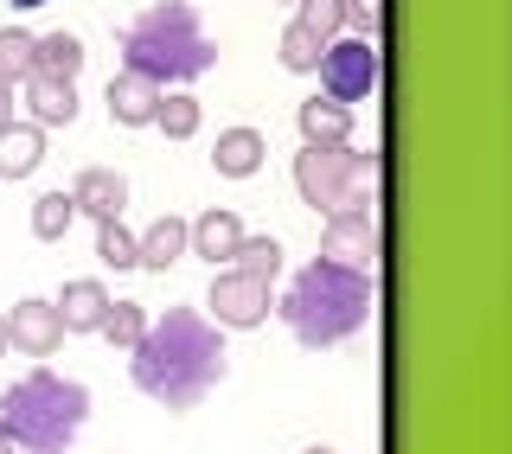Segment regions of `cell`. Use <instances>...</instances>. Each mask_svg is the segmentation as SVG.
<instances>
[{
	"label": "cell",
	"mask_w": 512,
	"mask_h": 454,
	"mask_svg": "<svg viewBox=\"0 0 512 454\" xmlns=\"http://www.w3.org/2000/svg\"><path fill=\"white\" fill-rule=\"evenodd\" d=\"M224 333L199 307H167L148 320V333L128 346V378L141 397H154L160 410H192L224 384Z\"/></svg>",
	"instance_id": "obj_1"
},
{
	"label": "cell",
	"mask_w": 512,
	"mask_h": 454,
	"mask_svg": "<svg viewBox=\"0 0 512 454\" xmlns=\"http://www.w3.org/2000/svg\"><path fill=\"white\" fill-rule=\"evenodd\" d=\"M282 320H288V333H295L308 352L346 346V339L372 320V275L314 256V263L295 275V288L282 295Z\"/></svg>",
	"instance_id": "obj_2"
},
{
	"label": "cell",
	"mask_w": 512,
	"mask_h": 454,
	"mask_svg": "<svg viewBox=\"0 0 512 454\" xmlns=\"http://www.w3.org/2000/svg\"><path fill=\"white\" fill-rule=\"evenodd\" d=\"M84 416H90V391L45 365L26 371L20 384H7V397H0V429H7L13 454H71Z\"/></svg>",
	"instance_id": "obj_3"
},
{
	"label": "cell",
	"mask_w": 512,
	"mask_h": 454,
	"mask_svg": "<svg viewBox=\"0 0 512 454\" xmlns=\"http://www.w3.org/2000/svg\"><path fill=\"white\" fill-rule=\"evenodd\" d=\"M212 64L218 45L205 39L199 13L186 0H160L122 32V71H141L154 84H192V77H212Z\"/></svg>",
	"instance_id": "obj_4"
},
{
	"label": "cell",
	"mask_w": 512,
	"mask_h": 454,
	"mask_svg": "<svg viewBox=\"0 0 512 454\" xmlns=\"http://www.w3.org/2000/svg\"><path fill=\"white\" fill-rule=\"evenodd\" d=\"M372 154L352 148H301L295 154V192L314 205V212H372Z\"/></svg>",
	"instance_id": "obj_5"
},
{
	"label": "cell",
	"mask_w": 512,
	"mask_h": 454,
	"mask_svg": "<svg viewBox=\"0 0 512 454\" xmlns=\"http://www.w3.org/2000/svg\"><path fill=\"white\" fill-rule=\"evenodd\" d=\"M314 71H320V96L327 103H365V96L378 90V52H372V39H333L327 52L314 58Z\"/></svg>",
	"instance_id": "obj_6"
},
{
	"label": "cell",
	"mask_w": 512,
	"mask_h": 454,
	"mask_svg": "<svg viewBox=\"0 0 512 454\" xmlns=\"http://www.w3.org/2000/svg\"><path fill=\"white\" fill-rule=\"evenodd\" d=\"M276 314V295H269V282H256L244 269H224L212 282V327H263V320Z\"/></svg>",
	"instance_id": "obj_7"
},
{
	"label": "cell",
	"mask_w": 512,
	"mask_h": 454,
	"mask_svg": "<svg viewBox=\"0 0 512 454\" xmlns=\"http://www.w3.org/2000/svg\"><path fill=\"white\" fill-rule=\"evenodd\" d=\"M320 256L340 263V269L372 275V263H378V224H372V212H333L327 231H320Z\"/></svg>",
	"instance_id": "obj_8"
},
{
	"label": "cell",
	"mask_w": 512,
	"mask_h": 454,
	"mask_svg": "<svg viewBox=\"0 0 512 454\" xmlns=\"http://www.w3.org/2000/svg\"><path fill=\"white\" fill-rule=\"evenodd\" d=\"M0 320H7V346H13V352H26V359H52V352L64 346V320H58V307H52V301H39V295L13 301V314H0Z\"/></svg>",
	"instance_id": "obj_9"
},
{
	"label": "cell",
	"mask_w": 512,
	"mask_h": 454,
	"mask_svg": "<svg viewBox=\"0 0 512 454\" xmlns=\"http://www.w3.org/2000/svg\"><path fill=\"white\" fill-rule=\"evenodd\" d=\"M154 103H160V84L141 71H116L109 77V116L122 128H154Z\"/></svg>",
	"instance_id": "obj_10"
},
{
	"label": "cell",
	"mask_w": 512,
	"mask_h": 454,
	"mask_svg": "<svg viewBox=\"0 0 512 454\" xmlns=\"http://www.w3.org/2000/svg\"><path fill=\"white\" fill-rule=\"evenodd\" d=\"M263 160H269L263 128H224V135L212 141V167L224 173V180H256V173H263Z\"/></svg>",
	"instance_id": "obj_11"
},
{
	"label": "cell",
	"mask_w": 512,
	"mask_h": 454,
	"mask_svg": "<svg viewBox=\"0 0 512 454\" xmlns=\"http://www.w3.org/2000/svg\"><path fill=\"white\" fill-rule=\"evenodd\" d=\"M237 243H244V218L237 212H199L186 224V250H199L205 263H231Z\"/></svg>",
	"instance_id": "obj_12"
},
{
	"label": "cell",
	"mask_w": 512,
	"mask_h": 454,
	"mask_svg": "<svg viewBox=\"0 0 512 454\" xmlns=\"http://www.w3.org/2000/svg\"><path fill=\"white\" fill-rule=\"evenodd\" d=\"M71 205H77V212H90V218H122L128 180H122L116 167H84V173H77V186H71Z\"/></svg>",
	"instance_id": "obj_13"
},
{
	"label": "cell",
	"mask_w": 512,
	"mask_h": 454,
	"mask_svg": "<svg viewBox=\"0 0 512 454\" xmlns=\"http://www.w3.org/2000/svg\"><path fill=\"white\" fill-rule=\"evenodd\" d=\"M26 109H32L39 128L77 122V84H71V77H26Z\"/></svg>",
	"instance_id": "obj_14"
},
{
	"label": "cell",
	"mask_w": 512,
	"mask_h": 454,
	"mask_svg": "<svg viewBox=\"0 0 512 454\" xmlns=\"http://www.w3.org/2000/svg\"><path fill=\"white\" fill-rule=\"evenodd\" d=\"M295 122H301V148H346V135H352V109L327 103V96H308Z\"/></svg>",
	"instance_id": "obj_15"
},
{
	"label": "cell",
	"mask_w": 512,
	"mask_h": 454,
	"mask_svg": "<svg viewBox=\"0 0 512 454\" xmlns=\"http://www.w3.org/2000/svg\"><path fill=\"white\" fill-rule=\"evenodd\" d=\"M180 256H186V218H154L148 231L135 237V269H148V275L173 269Z\"/></svg>",
	"instance_id": "obj_16"
},
{
	"label": "cell",
	"mask_w": 512,
	"mask_h": 454,
	"mask_svg": "<svg viewBox=\"0 0 512 454\" xmlns=\"http://www.w3.org/2000/svg\"><path fill=\"white\" fill-rule=\"evenodd\" d=\"M45 160V128L39 122H7L0 128V180H26Z\"/></svg>",
	"instance_id": "obj_17"
},
{
	"label": "cell",
	"mask_w": 512,
	"mask_h": 454,
	"mask_svg": "<svg viewBox=\"0 0 512 454\" xmlns=\"http://www.w3.org/2000/svg\"><path fill=\"white\" fill-rule=\"evenodd\" d=\"M52 307H58L64 333H96V320H103V307H109V288L103 282H64V295Z\"/></svg>",
	"instance_id": "obj_18"
},
{
	"label": "cell",
	"mask_w": 512,
	"mask_h": 454,
	"mask_svg": "<svg viewBox=\"0 0 512 454\" xmlns=\"http://www.w3.org/2000/svg\"><path fill=\"white\" fill-rule=\"evenodd\" d=\"M77 71H84V39H71V32L32 39V77H77Z\"/></svg>",
	"instance_id": "obj_19"
},
{
	"label": "cell",
	"mask_w": 512,
	"mask_h": 454,
	"mask_svg": "<svg viewBox=\"0 0 512 454\" xmlns=\"http://www.w3.org/2000/svg\"><path fill=\"white\" fill-rule=\"evenodd\" d=\"M154 128H160L167 141H192V135H199V96H192V90H160Z\"/></svg>",
	"instance_id": "obj_20"
},
{
	"label": "cell",
	"mask_w": 512,
	"mask_h": 454,
	"mask_svg": "<svg viewBox=\"0 0 512 454\" xmlns=\"http://www.w3.org/2000/svg\"><path fill=\"white\" fill-rule=\"evenodd\" d=\"M96 333H103L109 346H122V352H128L141 333H148V307H141V301H109V307H103V320H96Z\"/></svg>",
	"instance_id": "obj_21"
},
{
	"label": "cell",
	"mask_w": 512,
	"mask_h": 454,
	"mask_svg": "<svg viewBox=\"0 0 512 454\" xmlns=\"http://www.w3.org/2000/svg\"><path fill=\"white\" fill-rule=\"evenodd\" d=\"M231 269L256 275V282H276V275H282V243H276V237L244 231V243H237V256H231Z\"/></svg>",
	"instance_id": "obj_22"
},
{
	"label": "cell",
	"mask_w": 512,
	"mask_h": 454,
	"mask_svg": "<svg viewBox=\"0 0 512 454\" xmlns=\"http://www.w3.org/2000/svg\"><path fill=\"white\" fill-rule=\"evenodd\" d=\"M71 218H77L71 192H45V199L32 205V237H39V243H58L64 231H71Z\"/></svg>",
	"instance_id": "obj_23"
},
{
	"label": "cell",
	"mask_w": 512,
	"mask_h": 454,
	"mask_svg": "<svg viewBox=\"0 0 512 454\" xmlns=\"http://www.w3.org/2000/svg\"><path fill=\"white\" fill-rule=\"evenodd\" d=\"M96 256L109 269H135V231L122 218H96Z\"/></svg>",
	"instance_id": "obj_24"
},
{
	"label": "cell",
	"mask_w": 512,
	"mask_h": 454,
	"mask_svg": "<svg viewBox=\"0 0 512 454\" xmlns=\"http://www.w3.org/2000/svg\"><path fill=\"white\" fill-rule=\"evenodd\" d=\"M32 77V32L26 26H0V84Z\"/></svg>",
	"instance_id": "obj_25"
},
{
	"label": "cell",
	"mask_w": 512,
	"mask_h": 454,
	"mask_svg": "<svg viewBox=\"0 0 512 454\" xmlns=\"http://www.w3.org/2000/svg\"><path fill=\"white\" fill-rule=\"evenodd\" d=\"M295 7H301V13H295V26H308L320 45L340 39V26H346V20H340V0H295Z\"/></svg>",
	"instance_id": "obj_26"
},
{
	"label": "cell",
	"mask_w": 512,
	"mask_h": 454,
	"mask_svg": "<svg viewBox=\"0 0 512 454\" xmlns=\"http://www.w3.org/2000/svg\"><path fill=\"white\" fill-rule=\"evenodd\" d=\"M320 52H327V45H320L308 26H288V32H282V45H276V58L288 64V71H314V58H320Z\"/></svg>",
	"instance_id": "obj_27"
},
{
	"label": "cell",
	"mask_w": 512,
	"mask_h": 454,
	"mask_svg": "<svg viewBox=\"0 0 512 454\" xmlns=\"http://www.w3.org/2000/svg\"><path fill=\"white\" fill-rule=\"evenodd\" d=\"M340 20L352 26V39H372L384 26V0H340Z\"/></svg>",
	"instance_id": "obj_28"
},
{
	"label": "cell",
	"mask_w": 512,
	"mask_h": 454,
	"mask_svg": "<svg viewBox=\"0 0 512 454\" xmlns=\"http://www.w3.org/2000/svg\"><path fill=\"white\" fill-rule=\"evenodd\" d=\"M13 122V84H0V128Z\"/></svg>",
	"instance_id": "obj_29"
},
{
	"label": "cell",
	"mask_w": 512,
	"mask_h": 454,
	"mask_svg": "<svg viewBox=\"0 0 512 454\" xmlns=\"http://www.w3.org/2000/svg\"><path fill=\"white\" fill-rule=\"evenodd\" d=\"M0 359H7V320H0Z\"/></svg>",
	"instance_id": "obj_30"
},
{
	"label": "cell",
	"mask_w": 512,
	"mask_h": 454,
	"mask_svg": "<svg viewBox=\"0 0 512 454\" xmlns=\"http://www.w3.org/2000/svg\"><path fill=\"white\" fill-rule=\"evenodd\" d=\"M7 7H45V0H7Z\"/></svg>",
	"instance_id": "obj_31"
},
{
	"label": "cell",
	"mask_w": 512,
	"mask_h": 454,
	"mask_svg": "<svg viewBox=\"0 0 512 454\" xmlns=\"http://www.w3.org/2000/svg\"><path fill=\"white\" fill-rule=\"evenodd\" d=\"M0 454H13V442H7V429H0Z\"/></svg>",
	"instance_id": "obj_32"
},
{
	"label": "cell",
	"mask_w": 512,
	"mask_h": 454,
	"mask_svg": "<svg viewBox=\"0 0 512 454\" xmlns=\"http://www.w3.org/2000/svg\"><path fill=\"white\" fill-rule=\"evenodd\" d=\"M301 454H333V448H320V442H314V448H301Z\"/></svg>",
	"instance_id": "obj_33"
}]
</instances>
